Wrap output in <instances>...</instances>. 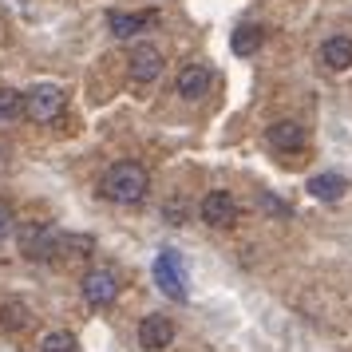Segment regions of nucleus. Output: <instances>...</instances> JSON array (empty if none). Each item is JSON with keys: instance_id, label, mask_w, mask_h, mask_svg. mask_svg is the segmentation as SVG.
<instances>
[{"instance_id": "1", "label": "nucleus", "mask_w": 352, "mask_h": 352, "mask_svg": "<svg viewBox=\"0 0 352 352\" xmlns=\"http://www.w3.org/2000/svg\"><path fill=\"white\" fill-rule=\"evenodd\" d=\"M146 190H151V175L139 162H115V166H107V175L99 178V194L107 202H119V206H139Z\"/></svg>"}, {"instance_id": "2", "label": "nucleus", "mask_w": 352, "mask_h": 352, "mask_svg": "<svg viewBox=\"0 0 352 352\" xmlns=\"http://www.w3.org/2000/svg\"><path fill=\"white\" fill-rule=\"evenodd\" d=\"M64 87H56V83H36L32 91L24 96V115L32 119V123H56L60 115H64Z\"/></svg>"}, {"instance_id": "3", "label": "nucleus", "mask_w": 352, "mask_h": 352, "mask_svg": "<svg viewBox=\"0 0 352 352\" xmlns=\"http://www.w3.org/2000/svg\"><path fill=\"white\" fill-rule=\"evenodd\" d=\"M20 250L28 261H48L60 254V234L44 222H24L20 226Z\"/></svg>"}, {"instance_id": "4", "label": "nucleus", "mask_w": 352, "mask_h": 352, "mask_svg": "<svg viewBox=\"0 0 352 352\" xmlns=\"http://www.w3.org/2000/svg\"><path fill=\"white\" fill-rule=\"evenodd\" d=\"M80 289H83V301L91 305V309H107V305H115V297H119V277H115V270L99 265V270L83 273Z\"/></svg>"}, {"instance_id": "5", "label": "nucleus", "mask_w": 352, "mask_h": 352, "mask_svg": "<svg viewBox=\"0 0 352 352\" xmlns=\"http://www.w3.org/2000/svg\"><path fill=\"white\" fill-rule=\"evenodd\" d=\"M155 281L166 297H175V301H186V277H182V265H178L175 250H162L155 257Z\"/></svg>"}, {"instance_id": "6", "label": "nucleus", "mask_w": 352, "mask_h": 352, "mask_svg": "<svg viewBox=\"0 0 352 352\" xmlns=\"http://www.w3.org/2000/svg\"><path fill=\"white\" fill-rule=\"evenodd\" d=\"M202 222L214 226V230H230V226L238 222V202H234V194L210 190L206 198H202Z\"/></svg>"}, {"instance_id": "7", "label": "nucleus", "mask_w": 352, "mask_h": 352, "mask_svg": "<svg viewBox=\"0 0 352 352\" xmlns=\"http://www.w3.org/2000/svg\"><path fill=\"white\" fill-rule=\"evenodd\" d=\"M170 340H175V320H170V317L151 313V317L139 320V349H143V352L170 349Z\"/></svg>"}, {"instance_id": "8", "label": "nucleus", "mask_w": 352, "mask_h": 352, "mask_svg": "<svg viewBox=\"0 0 352 352\" xmlns=\"http://www.w3.org/2000/svg\"><path fill=\"white\" fill-rule=\"evenodd\" d=\"M265 143H270L273 151H281V155H297V151H305L309 135H305L301 123H293V119H277V123L265 127Z\"/></svg>"}, {"instance_id": "9", "label": "nucleus", "mask_w": 352, "mask_h": 352, "mask_svg": "<svg viewBox=\"0 0 352 352\" xmlns=\"http://www.w3.org/2000/svg\"><path fill=\"white\" fill-rule=\"evenodd\" d=\"M127 64H131V80L135 83H155L162 76V52L155 44H135Z\"/></svg>"}, {"instance_id": "10", "label": "nucleus", "mask_w": 352, "mask_h": 352, "mask_svg": "<svg viewBox=\"0 0 352 352\" xmlns=\"http://www.w3.org/2000/svg\"><path fill=\"white\" fill-rule=\"evenodd\" d=\"M210 80H214V76H210V67L202 64V60H194V64H186L182 67V72H178V80H175V91L182 99H202L210 91Z\"/></svg>"}, {"instance_id": "11", "label": "nucleus", "mask_w": 352, "mask_h": 352, "mask_svg": "<svg viewBox=\"0 0 352 352\" xmlns=\"http://www.w3.org/2000/svg\"><path fill=\"white\" fill-rule=\"evenodd\" d=\"M155 20H159L155 12H111V16H107V28H111L115 40H131V36L146 32Z\"/></svg>"}, {"instance_id": "12", "label": "nucleus", "mask_w": 352, "mask_h": 352, "mask_svg": "<svg viewBox=\"0 0 352 352\" xmlns=\"http://www.w3.org/2000/svg\"><path fill=\"white\" fill-rule=\"evenodd\" d=\"M320 64L329 72H349L352 67V36H329L320 44Z\"/></svg>"}, {"instance_id": "13", "label": "nucleus", "mask_w": 352, "mask_h": 352, "mask_svg": "<svg viewBox=\"0 0 352 352\" xmlns=\"http://www.w3.org/2000/svg\"><path fill=\"white\" fill-rule=\"evenodd\" d=\"M344 190H349V182H344L340 175H333V170L309 178V194H313L317 202H340V198H344Z\"/></svg>"}, {"instance_id": "14", "label": "nucleus", "mask_w": 352, "mask_h": 352, "mask_svg": "<svg viewBox=\"0 0 352 352\" xmlns=\"http://www.w3.org/2000/svg\"><path fill=\"white\" fill-rule=\"evenodd\" d=\"M261 44H265V28H261V24H238V28L230 32V48H234V56H254Z\"/></svg>"}, {"instance_id": "15", "label": "nucleus", "mask_w": 352, "mask_h": 352, "mask_svg": "<svg viewBox=\"0 0 352 352\" xmlns=\"http://www.w3.org/2000/svg\"><path fill=\"white\" fill-rule=\"evenodd\" d=\"M20 329H28V305L4 301L0 305V333H20Z\"/></svg>"}, {"instance_id": "16", "label": "nucleus", "mask_w": 352, "mask_h": 352, "mask_svg": "<svg viewBox=\"0 0 352 352\" xmlns=\"http://www.w3.org/2000/svg\"><path fill=\"white\" fill-rule=\"evenodd\" d=\"M20 115H24V96L12 87H0V127H12Z\"/></svg>"}, {"instance_id": "17", "label": "nucleus", "mask_w": 352, "mask_h": 352, "mask_svg": "<svg viewBox=\"0 0 352 352\" xmlns=\"http://www.w3.org/2000/svg\"><path fill=\"white\" fill-rule=\"evenodd\" d=\"M40 352H80V340L67 333V329H56L40 340Z\"/></svg>"}, {"instance_id": "18", "label": "nucleus", "mask_w": 352, "mask_h": 352, "mask_svg": "<svg viewBox=\"0 0 352 352\" xmlns=\"http://www.w3.org/2000/svg\"><path fill=\"white\" fill-rule=\"evenodd\" d=\"M257 202H261V210H270L273 218H289V206L285 202H277V194L273 190H261L257 194Z\"/></svg>"}, {"instance_id": "19", "label": "nucleus", "mask_w": 352, "mask_h": 352, "mask_svg": "<svg viewBox=\"0 0 352 352\" xmlns=\"http://www.w3.org/2000/svg\"><path fill=\"white\" fill-rule=\"evenodd\" d=\"M8 230H12V214H8V210H0V238H4Z\"/></svg>"}]
</instances>
